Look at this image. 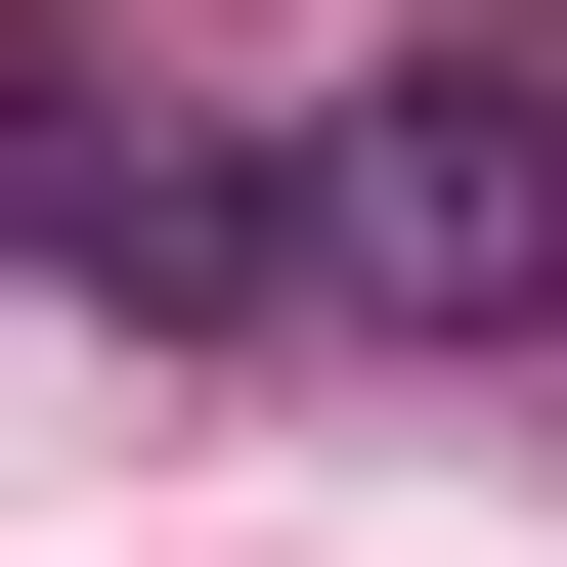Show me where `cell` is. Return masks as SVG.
<instances>
[{"instance_id": "cell-1", "label": "cell", "mask_w": 567, "mask_h": 567, "mask_svg": "<svg viewBox=\"0 0 567 567\" xmlns=\"http://www.w3.org/2000/svg\"><path fill=\"white\" fill-rule=\"evenodd\" d=\"M306 306H393V350H567V44H350L306 87Z\"/></svg>"}, {"instance_id": "cell-2", "label": "cell", "mask_w": 567, "mask_h": 567, "mask_svg": "<svg viewBox=\"0 0 567 567\" xmlns=\"http://www.w3.org/2000/svg\"><path fill=\"white\" fill-rule=\"evenodd\" d=\"M0 262H87L132 350H262V306H306V132H175V87L0 44Z\"/></svg>"}]
</instances>
